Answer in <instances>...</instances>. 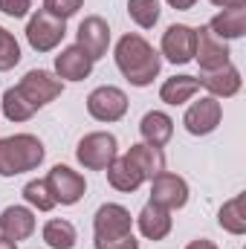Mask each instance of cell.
Here are the masks:
<instances>
[{"mask_svg":"<svg viewBox=\"0 0 246 249\" xmlns=\"http://www.w3.org/2000/svg\"><path fill=\"white\" fill-rule=\"evenodd\" d=\"M81 3H84V0H44V9H47L50 15L67 20V18H72V15L81 9Z\"/></svg>","mask_w":246,"mask_h":249,"instance_id":"28","label":"cell"},{"mask_svg":"<svg viewBox=\"0 0 246 249\" xmlns=\"http://www.w3.org/2000/svg\"><path fill=\"white\" fill-rule=\"evenodd\" d=\"M61 90H64L61 78L50 75L47 70H29L15 87H9L3 93V116L9 122H26V119L35 116L38 107L58 99Z\"/></svg>","mask_w":246,"mask_h":249,"instance_id":"1","label":"cell"},{"mask_svg":"<svg viewBox=\"0 0 246 249\" xmlns=\"http://www.w3.org/2000/svg\"><path fill=\"white\" fill-rule=\"evenodd\" d=\"M151 203H157V206H162L168 212L183 209L188 203V183L177 174H168V171L157 174L151 180Z\"/></svg>","mask_w":246,"mask_h":249,"instance_id":"10","label":"cell"},{"mask_svg":"<svg viewBox=\"0 0 246 249\" xmlns=\"http://www.w3.org/2000/svg\"><path fill=\"white\" fill-rule=\"evenodd\" d=\"M44 142L32 133H15L0 139V177H18L35 171L44 162Z\"/></svg>","mask_w":246,"mask_h":249,"instance_id":"3","label":"cell"},{"mask_svg":"<svg viewBox=\"0 0 246 249\" xmlns=\"http://www.w3.org/2000/svg\"><path fill=\"white\" fill-rule=\"evenodd\" d=\"M105 171H107V183L116 188V191H136V188L145 183V177L136 171V165L127 157H116Z\"/></svg>","mask_w":246,"mask_h":249,"instance_id":"20","label":"cell"},{"mask_svg":"<svg viewBox=\"0 0 246 249\" xmlns=\"http://www.w3.org/2000/svg\"><path fill=\"white\" fill-rule=\"evenodd\" d=\"M116 67L133 87H148L159 75L162 58L142 35L130 32V35H122L116 44Z\"/></svg>","mask_w":246,"mask_h":249,"instance_id":"2","label":"cell"},{"mask_svg":"<svg viewBox=\"0 0 246 249\" xmlns=\"http://www.w3.org/2000/svg\"><path fill=\"white\" fill-rule=\"evenodd\" d=\"M209 29H211L220 41L241 38V35L246 32V9H223L220 15L211 18Z\"/></svg>","mask_w":246,"mask_h":249,"instance_id":"21","label":"cell"},{"mask_svg":"<svg viewBox=\"0 0 246 249\" xmlns=\"http://www.w3.org/2000/svg\"><path fill=\"white\" fill-rule=\"evenodd\" d=\"M174 9H180V12H185V9H191L194 6V0H168Z\"/></svg>","mask_w":246,"mask_h":249,"instance_id":"33","label":"cell"},{"mask_svg":"<svg viewBox=\"0 0 246 249\" xmlns=\"http://www.w3.org/2000/svg\"><path fill=\"white\" fill-rule=\"evenodd\" d=\"M75 157L84 168L90 171H105L113 160H116V136L113 133H105V130H96V133H87L78 148H75Z\"/></svg>","mask_w":246,"mask_h":249,"instance_id":"5","label":"cell"},{"mask_svg":"<svg viewBox=\"0 0 246 249\" xmlns=\"http://www.w3.org/2000/svg\"><path fill=\"white\" fill-rule=\"evenodd\" d=\"M130 212L119 206V203H105L96 217H93V229H96V238H122V235H130Z\"/></svg>","mask_w":246,"mask_h":249,"instance_id":"13","label":"cell"},{"mask_svg":"<svg viewBox=\"0 0 246 249\" xmlns=\"http://www.w3.org/2000/svg\"><path fill=\"white\" fill-rule=\"evenodd\" d=\"M55 72L67 81H84L93 72V61L81 47H67L61 50V55H55Z\"/></svg>","mask_w":246,"mask_h":249,"instance_id":"16","label":"cell"},{"mask_svg":"<svg viewBox=\"0 0 246 249\" xmlns=\"http://www.w3.org/2000/svg\"><path fill=\"white\" fill-rule=\"evenodd\" d=\"M23 200H26L29 206H35L38 212H50V209L55 206V197H53V191L47 186V180H32V183H26V186H23Z\"/></svg>","mask_w":246,"mask_h":249,"instance_id":"25","label":"cell"},{"mask_svg":"<svg viewBox=\"0 0 246 249\" xmlns=\"http://www.w3.org/2000/svg\"><path fill=\"white\" fill-rule=\"evenodd\" d=\"M75 47H81L87 55H90V61H96V58H102V55H107V47H110V26H107V20L105 18H99V15H90V18H84L81 20V26H78V32H75Z\"/></svg>","mask_w":246,"mask_h":249,"instance_id":"7","label":"cell"},{"mask_svg":"<svg viewBox=\"0 0 246 249\" xmlns=\"http://www.w3.org/2000/svg\"><path fill=\"white\" fill-rule=\"evenodd\" d=\"M64 35H67V20L50 15L47 9L35 12V15L29 18V23H26V41H29V47H32L35 53H50V50H55L64 41Z\"/></svg>","mask_w":246,"mask_h":249,"instance_id":"4","label":"cell"},{"mask_svg":"<svg viewBox=\"0 0 246 249\" xmlns=\"http://www.w3.org/2000/svg\"><path fill=\"white\" fill-rule=\"evenodd\" d=\"M127 12L142 29H151L159 20V0H127Z\"/></svg>","mask_w":246,"mask_h":249,"instance_id":"26","label":"cell"},{"mask_svg":"<svg viewBox=\"0 0 246 249\" xmlns=\"http://www.w3.org/2000/svg\"><path fill=\"white\" fill-rule=\"evenodd\" d=\"M96 249H139V241L130 235H122V238H96Z\"/></svg>","mask_w":246,"mask_h":249,"instance_id":"29","label":"cell"},{"mask_svg":"<svg viewBox=\"0 0 246 249\" xmlns=\"http://www.w3.org/2000/svg\"><path fill=\"white\" fill-rule=\"evenodd\" d=\"M220 116H223L220 102H217L214 96H203L200 102H194V105L185 110L183 124L191 136H206V133H211V130L220 124Z\"/></svg>","mask_w":246,"mask_h":249,"instance_id":"9","label":"cell"},{"mask_svg":"<svg viewBox=\"0 0 246 249\" xmlns=\"http://www.w3.org/2000/svg\"><path fill=\"white\" fill-rule=\"evenodd\" d=\"M29 0H0V12L9 15V18H23L29 12Z\"/></svg>","mask_w":246,"mask_h":249,"instance_id":"30","label":"cell"},{"mask_svg":"<svg viewBox=\"0 0 246 249\" xmlns=\"http://www.w3.org/2000/svg\"><path fill=\"white\" fill-rule=\"evenodd\" d=\"M87 113L99 122H119L127 113V96L119 87H110V84L96 87L87 96Z\"/></svg>","mask_w":246,"mask_h":249,"instance_id":"6","label":"cell"},{"mask_svg":"<svg viewBox=\"0 0 246 249\" xmlns=\"http://www.w3.org/2000/svg\"><path fill=\"white\" fill-rule=\"evenodd\" d=\"M124 157L136 165V171H139L145 180H154L157 174H162V171H165V154H162L159 148L148 145V142L130 145V151H127Z\"/></svg>","mask_w":246,"mask_h":249,"instance_id":"17","label":"cell"},{"mask_svg":"<svg viewBox=\"0 0 246 249\" xmlns=\"http://www.w3.org/2000/svg\"><path fill=\"white\" fill-rule=\"evenodd\" d=\"M214 6H220V9H244L246 0H211Z\"/></svg>","mask_w":246,"mask_h":249,"instance_id":"31","label":"cell"},{"mask_svg":"<svg viewBox=\"0 0 246 249\" xmlns=\"http://www.w3.org/2000/svg\"><path fill=\"white\" fill-rule=\"evenodd\" d=\"M18 61H20V44L15 41V35L9 29L0 26V72L12 70Z\"/></svg>","mask_w":246,"mask_h":249,"instance_id":"27","label":"cell"},{"mask_svg":"<svg viewBox=\"0 0 246 249\" xmlns=\"http://www.w3.org/2000/svg\"><path fill=\"white\" fill-rule=\"evenodd\" d=\"M244 203H246V197H244V194H238V197H232L229 203H223V206H220V212H217V223H220L226 232H232V235H244V232H246Z\"/></svg>","mask_w":246,"mask_h":249,"instance_id":"23","label":"cell"},{"mask_svg":"<svg viewBox=\"0 0 246 249\" xmlns=\"http://www.w3.org/2000/svg\"><path fill=\"white\" fill-rule=\"evenodd\" d=\"M44 241H47V247H53V249H72L75 241H78V235H75V226L70 220H58L55 217V220H47Z\"/></svg>","mask_w":246,"mask_h":249,"instance_id":"24","label":"cell"},{"mask_svg":"<svg viewBox=\"0 0 246 249\" xmlns=\"http://www.w3.org/2000/svg\"><path fill=\"white\" fill-rule=\"evenodd\" d=\"M197 50V32L185 23H174L162 32V55L171 64H188Z\"/></svg>","mask_w":246,"mask_h":249,"instance_id":"12","label":"cell"},{"mask_svg":"<svg viewBox=\"0 0 246 249\" xmlns=\"http://www.w3.org/2000/svg\"><path fill=\"white\" fill-rule=\"evenodd\" d=\"M47 186L53 191L55 203H61V206L78 203V200L84 197V191H87L84 177H81L78 171H72L70 165H55V168L47 174Z\"/></svg>","mask_w":246,"mask_h":249,"instance_id":"8","label":"cell"},{"mask_svg":"<svg viewBox=\"0 0 246 249\" xmlns=\"http://www.w3.org/2000/svg\"><path fill=\"white\" fill-rule=\"evenodd\" d=\"M35 232V214L26 206H9L0 214V235L9 241H26Z\"/></svg>","mask_w":246,"mask_h":249,"instance_id":"15","label":"cell"},{"mask_svg":"<svg viewBox=\"0 0 246 249\" xmlns=\"http://www.w3.org/2000/svg\"><path fill=\"white\" fill-rule=\"evenodd\" d=\"M136 223H139V232H142L148 241H162V238L171 232V212L162 209V206H157V203H148V206L139 212Z\"/></svg>","mask_w":246,"mask_h":249,"instance_id":"18","label":"cell"},{"mask_svg":"<svg viewBox=\"0 0 246 249\" xmlns=\"http://www.w3.org/2000/svg\"><path fill=\"white\" fill-rule=\"evenodd\" d=\"M197 90H200V84H197L194 75H174V78H168V81L159 87V99H162L165 105H183V102H188Z\"/></svg>","mask_w":246,"mask_h":249,"instance_id":"22","label":"cell"},{"mask_svg":"<svg viewBox=\"0 0 246 249\" xmlns=\"http://www.w3.org/2000/svg\"><path fill=\"white\" fill-rule=\"evenodd\" d=\"M139 133H142V139H145L148 145L162 148V145L174 136V119H171L168 113H162V110H151V113L142 116Z\"/></svg>","mask_w":246,"mask_h":249,"instance_id":"19","label":"cell"},{"mask_svg":"<svg viewBox=\"0 0 246 249\" xmlns=\"http://www.w3.org/2000/svg\"><path fill=\"white\" fill-rule=\"evenodd\" d=\"M185 249H217V247H214L211 241H206V238H197V241H191Z\"/></svg>","mask_w":246,"mask_h":249,"instance_id":"32","label":"cell"},{"mask_svg":"<svg viewBox=\"0 0 246 249\" xmlns=\"http://www.w3.org/2000/svg\"><path fill=\"white\" fill-rule=\"evenodd\" d=\"M197 84H203L214 99H229V96H235V93L241 90V72H238L232 64H226V67H220V70L200 72V75H197Z\"/></svg>","mask_w":246,"mask_h":249,"instance_id":"14","label":"cell"},{"mask_svg":"<svg viewBox=\"0 0 246 249\" xmlns=\"http://www.w3.org/2000/svg\"><path fill=\"white\" fill-rule=\"evenodd\" d=\"M0 249H18V247H15V241H9V238L0 235Z\"/></svg>","mask_w":246,"mask_h":249,"instance_id":"34","label":"cell"},{"mask_svg":"<svg viewBox=\"0 0 246 249\" xmlns=\"http://www.w3.org/2000/svg\"><path fill=\"white\" fill-rule=\"evenodd\" d=\"M197 32V50H194V58L200 64V70L203 72H211V70H220V67H226L229 64V47H226V41H220L209 26H200V29H194Z\"/></svg>","mask_w":246,"mask_h":249,"instance_id":"11","label":"cell"}]
</instances>
